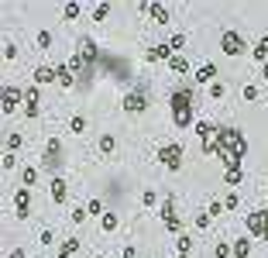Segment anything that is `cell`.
I'll use <instances>...</instances> for the list:
<instances>
[{
  "label": "cell",
  "mask_w": 268,
  "mask_h": 258,
  "mask_svg": "<svg viewBox=\"0 0 268 258\" xmlns=\"http://www.w3.org/2000/svg\"><path fill=\"white\" fill-rule=\"evenodd\" d=\"M258 93H261L258 83H248V86H244V100H258Z\"/></svg>",
  "instance_id": "39"
},
{
  "label": "cell",
  "mask_w": 268,
  "mask_h": 258,
  "mask_svg": "<svg viewBox=\"0 0 268 258\" xmlns=\"http://www.w3.org/2000/svg\"><path fill=\"white\" fill-rule=\"evenodd\" d=\"M69 131H72V134H83V131H86V117H83V114H76V117L69 121Z\"/></svg>",
  "instance_id": "25"
},
{
  "label": "cell",
  "mask_w": 268,
  "mask_h": 258,
  "mask_svg": "<svg viewBox=\"0 0 268 258\" xmlns=\"http://www.w3.org/2000/svg\"><path fill=\"white\" fill-rule=\"evenodd\" d=\"M175 52H172V45H155V48H148L144 52V59L148 62H158V59H172Z\"/></svg>",
  "instance_id": "14"
},
{
  "label": "cell",
  "mask_w": 268,
  "mask_h": 258,
  "mask_svg": "<svg viewBox=\"0 0 268 258\" xmlns=\"http://www.w3.org/2000/svg\"><path fill=\"white\" fill-rule=\"evenodd\" d=\"M42 114V93H38V86H28L24 90V117H38Z\"/></svg>",
  "instance_id": "7"
},
{
  "label": "cell",
  "mask_w": 268,
  "mask_h": 258,
  "mask_svg": "<svg viewBox=\"0 0 268 258\" xmlns=\"http://www.w3.org/2000/svg\"><path fill=\"white\" fill-rule=\"evenodd\" d=\"M244 224H248V231H251L254 238H265V241H268V213H265V210L248 213V217H244Z\"/></svg>",
  "instance_id": "6"
},
{
  "label": "cell",
  "mask_w": 268,
  "mask_h": 258,
  "mask_svg": "<svg viewBox=\"0 0 268 258\" xmlns=\"http://www.w3.org/2000/svg\"><path fill=\"white\" fill-rule=\"evenodd\" d=\"M113 148H117V141H113V134H103V138H100V155H110Z\"/></svg>",
  "instance_id": "24"
},
{
  "label": "cell",
  "mask_w": 268,
  "mask_h": 258,
  "mask_svg": "<svg viewBox=\"0 0 268 258\" xmlns=\"http://www.w3.org/2000/svg\"><path fill=\"white\" fill-rule=\"evenodd\" d=\"M179 258H189V255H179Z\"/></svg>",
  "instance_id": "49"
},
{
  "label": "cell",
  "mask_w": 268,
  "mask_h": 258,
  "mask_svg": "<svg viewBox=\"0 0 268 258\" xmlns=\"http://www.w3.org/2000/svg\"><path fill=\"white\" fill-rule=\"evenodd\" d=\"M193 224H196L200 231H206V227H210V213H206V210H203V213H196V217H193Z\"/></svg>",
  "instance_id": "33"
},
{
  "label": "cell",
  "mask_w": 268,
  "mask_h": 258,
  "mask_svg": "<svg viewBox=\"0 0 268 258\" xmlns=\"http://www.w3.org/2000/svg\"><path fill=\"white\" fill-rule=\"evenodd\" d=\"M251 55H254V59H258L261 65L268 62V34H261V38H258V45L251 48Z\"/></svg>",
  "instance_id": "18"
},
{
  "label": "cell",
  "mask_w": 268,
  "mask_h": 258,
  "mask_svg": "<svg viewBox=\"0 0 268 258\" xmlns=\"http://www.w3.org/2000/svg\"><path fill=\"white\" fill-rule=\"evenodd\" d=\"M7 258H24V251H21V248H14V251H11Z\"/></svg>",
  "instance_id": "47"
},
{
  "label": "cell",
  "mask_w": 268,
  "mask_h": 258,
  "mask_svg": "<svg viewBox=\"0 0 268 258\" xmlns=\"http://www.w3.org/2000/svg\"><path fill=\"white\" fill-rule=\"evenodd\" d=\"M220 52H223V55H231V59H237L241 52H248L244 34H241L237 28H227V31L220 34Z\"/></svg>",
  "instance_id": "3"
},
{
  "label": "cell",
  "mask_w": 268,
  "mask_h": 258,
  "mask_svg": "<svg viewBox=\"0 0 268 258\" xmlns=\"http://www.w3.org/2000/svg\"><path fill=\"white\" fill-rule=\"evenodd\" d=\"M21 90L17 86H4V97H0V110H4V114H14L17 110V103H21Z\"/></svg>",
  "instance_id": "9"
},
{
  "label": "cell",
  "mask_w": 268,
  "mask_h": 258,
  "mask_svg": "<svg viewBox=\"0 0 268 258\" xmlns=\"http://www.w3.org/2000/svg\"><path fill=\"white\" fill-rule=\"evenodd\" d=\"M169 45H172V52L179 55V52L186 48V34H182V31H179V34H172V42H169Z\"/></svg>",
  "instance_id": "30"
},
{
  "label": "cell",
  "mask_w": 268,
  "mask_h": 258,
  "mask_svg": "<svg viewBox=\"0 0 268 258\" xmlns=\"http://www.w3.org/2000/svg\"><path fill=\"white\" fill-rule=\"evenodd\" d=\"M200 148H203V155L223 159L227 172H241V162L248 155V141H244V134L237 128H217V134L210 141H203Z\"/></svg>",
  "instance_id": "1"
},
{
  "label": "cell",
  "mask_w": 268,
  "mask_h": 258,
  "mask_svg": "<svg viewBox=\"0 0 268 258\" xmlns=\"http://www.w3.org/2000/svg\"><path fill=\"white\" fill-rule=\"evenodd\" d=\"M223 210H227V207H223V200H210V207H206V213H210V217H220Z\"/></svg>",
  "instance_id": "32"
},
{
  "label": "cell",
  "mask_w": 268,
  "mask_h": 258,
  "mask_svg": "<svg viewBox=\"0 0 268 258\" xmlns=\"http://www.w3.org/2000/svg\"><path fill=\"white\" fill-rule=\"evenodd\" d=\"M4 59H17V45H14V42L4 45Z\"/></svg>",
  "instance_id": "42"
},
{
  "label": "cell",
  "mask_w": 268,
  "mask_h": 258,
  "mask_svg": "<svg viewBox=\"0 0 268 258\" xmlns=\"http://www.w3.org/2000/svg\"><path fill=\"white\" fill-rule=\"evenodd\" d=\"M223 207H227V210H237V207H241V196H237V193H227Z\"/></svg>",
  "instance_id": "37"
},
{
  "label": "cell",
  "mask_w": 268,
  "mask_h": 258,
  "mask_svg": "<svg viewBox=\"0 0 268 258\" xmlns=\"http://www.w3.org/2000/svg\"><path fill=\"white\" fill-rule=\"evenodd\" d=\"M141 203H144V207H158V193H155V190H144V193H141Z\"/></svg>",
  "instance_id": "29"
},
{
  "label": "cell",
  "mask_w": 268,
  "mask_h": 258,
  "mask_svg": "<svg viewBox=\"0 0 268 258\" xmlns=\"http://www.w3.org/2000/svg\"><path fill=\"white\" fill-rule=\"evenodd\" d=\"M48 83H59V69L38 65V69H34V86H48Z\"/></svg>",
  "instance_id": "11"
},
{
  "label": "cell",
  "mask_w": 268,
  "mask_h": 258,
  "mask_svg": "<svg viewBox=\"0 0 268 258\" xmlns=\"http://www.w3.org/2000/svg\"><path fill=\"white\" fill-rule=\"evenodd\" d=\"M175 248H179V255H189V248H193V238H189V234H179V238H175Z\"/></svg>",
  "instance_id": "26"
},
{
  "label": "cell",
  "mask_w": 268,
  "mask_h": 258,
  "mask_svg": "<svg viewBox=\"0 0 268 258\" xmlns=\"http://www.w3.org/2000/svg\"><path fill=\"white\" fill-rule=\"evenodd\" d=\"M217 128H220V124H213V121H196V134H200V141H210V138L217 134Z\"/></svg>",
  "instance_id": "16"
},
{
  "label": "cell",
  "mask_w": 268,
  "mask_h": 258,
  "mask_svg": "<svg viewBox=\"0 0 268 258\" xmlns=\"http://www.w3.org/2000/svg\"><path fill=\"white\" fill-rule=\"evenodd\" d=\"M124 258H141V255H138V248H134V244H127V248H124Z\"/></svg>",
  "instance_id": "46"
},
{
  "label": "cell",
  "mask_w": 268,
  "mask_h": 258,
  "mask_svg": "<svg viewBox=\"0 0 268 258\" xmlns=\"http://www.w3.org/2000/svg\"><path fill=\"white\" fill-rule=\"evenodd\" d=\"M261 76H265V80H268V62H265V65H261Z\"/></svg>",
  "instance_id": "48"
},
{
  "label": "cell",
  "mask_w": 268,
  "mask_h": 258,
  "mask_svg": "<svg viewBox=\"0 0 268 258\" xmlns=\"http://www.w3.org/2000/svg\"><path fill=\"white\" fill-rule=\"evenodd\" d=\"M21 148V134H7V152H17Z\"/></svg>",
  "instance_id": "40"
},
{
  "label": "cell",
  "mask_w": 268,
  "mask_h": 258,
  "mask_svg": "<svg viewBox=\"0 0 268 258\" xmlns=\"http://www.w3.org/2000/svg\"><path fill=\"white\" fill-rule=\"evenodd\" d=\"M265 193H268V190H265Z\"/></svg>",
  "instance_id": "50"
},
{
  "label": "cell",
  "mask_w": 268,
  "mask_h": 258,
  "mask_svg": "<svg viewBox=\"0 0 268 258\" xmlns=\"http://www.w3.org/2000/svg\"><path fill=\"white\" fill-rule=\"evenodd\" d=\"M158 162H162L169 172H179V169H182V145H179V141L162 145V148H158Z\"/></svg>",
  "instance_id": "5"
},
{
  "label": "cell",
  "mask_w": 268,
  "mask_h": 258,
  "mask_svg": "<svg viewBox=\"0 0 268 258\" xmlns=\"http://www.w3.org/2000/svg\"><path fill=\"white\" fill-rule=\"evenodd\" d=\"M34 182H38V169H34V165H24V169H21V186L31 190Z\"/></svg>",
  "instance_id": "19"
},
{
  "label": "cell",
  "mask_w": 268,
  "mask_h": 258,
  "mask_svg": "<svg viewBox=\"0 0 268 258\" xmlns=\"http://www.w3.org/2000/svg\"><path fill=\"white\" fill-rule=\"evenodd\" d=\"M86 213H90V217H100V213H103V203H100V200H90V203H86Z\"/></svg>",
  "instance_id": "36"
},
{
  "label": "cell",
  "mask_w": 268,
  "mask_h": 258,
  "mask_svg": "<svg viewBox=\"0 0 268 258\" xmlns=\"http://www.w3.org/2000/svg\"><path fill=\"white\" fill-rule=\"evenodd\" d=\"M52 241H55V231H52V227H45V231H42V244H45V248H48V244H52Z\"/></svg>",
  "instance_id": "44"
},
{
  "label": "cell",
  "mask_w": 268,
  "mask_h": 258,
  "mask_svg": "<svg viewBox=\"0 0 268 258\" xmlns=\"http://www.w3.org/2000/svg\"><path fill=\"white\" fill-rule=\"evenodd\" d=\"M14 207H17V217H21V220H24V217H31V190H24V186H21V190L14 193Z\"/></svg>",
  "instance_id": "10"
},
{
  "label": "cell",
  "mask_w": 268,
  "mask_h": 258,
  "mask_svg": "<svg viewBox=\"0 0 268 258\" xmlns=\"http://www.w3.org/2000/svg\"><path fill=\"white\" fill-rule=\"evenodd\" d=\"M213 80H217V65H213V62H206V65L196 69V83H210V86H213Z\"/></svg>",
  "instance_id": "15"
},
{
  "label": "cell",
  "mask_w": 268,
  "mask_h": 258,
  "mask_svg": "<svg viewBox=\"0 0 268 258\" xmlns=\"http://www.w3.org/2000/svg\"><path fill=\"white\" fill-rule=\"evenodd\" d=\"M76 251H79V238H65L62 241V248H59V255L55 258H72Z\"/></svg>",
  "instance_id": "17"
},
{
  "label": "cell",
  "mask_w": 268,
  "mask_h": 258,
  "mask_svg": "<svg viewBox=\"0 0 268 258\" xmlns=\"http://www.w3.org/2000/svg\"><path fill=\"white\" fill-rule=\"evenodd\" d=\"M62 14H65V21H76V17L83 14V7H79V4H65V7H62Z\"/></svg>",
  "instance_id": "27"
},
{
  "label": "cell",
  "mask_w": 268,
  "mask_h": 258,
  "mask_svg": "<svg viewBox=\"0 0 268 258\" xmlns=\"http://www.w3.org/2000/svg\"><path fill=\"white\" fill-rule=\"evenodd\" d=\"M86 217H90V213H86V210H83V207H76V210H72V217H69V220H76V224H83V220H86Z\"/></svg>",
  "instance_id": "41"
},
{
  "label": "cell",
  "mask_w": 268,
  "mask_h": 258,
  "mask_svg": "<svg viewBox=\"0 0 268 258\" xmlns=\"http://www.w3.org/2000/svg\"><path fill=\"white\" fill-rule=\"evenodd\" d=\"M107 14H110V4H96L93 7V21H103Z\"/></svg>",
  "instance_id": "35"
},
{
  "label": "cell",
  "mask_w": 268,
  "mask_h": 258,
  "mask_svg": "<svg viewBox=\"0 0 268 258\" xmlns=\"http://www.w3.org/2000/svg\"><path fill=\"white\" fill-rule=\"evenodd\" d=\"M213 255H217V258H231V255H234V248H231V244H217V248H213Z\"/></svg>",
  "instance_id": "38"
},
{
  "label": "cell",
  "mask_w": 268,
  "mask_h": 258,
  "mask_svg": "<svg viewBox=\"0 0 268 258\" xmlns=\"http://www.w3.org/2000/svg\"><path fill=\"white\" fill-rule=\"evenodd\" d=\"M0 165H4V169H14V165H17V159H14V152H7V155H4V162H0Z\"/></svg>",
  "instance_id": "45"
},
{
  "label": "cell",
  "mask_w": 268,
  "mask_h": 258,
  "mask_svg": "<svg viewBox=\"0 0 268 258\" xmlns=\"http://www.w3.org/2000/svg\"><path fill=\"white\" fill-rule=\"evenodd\" d=\"M223 93H227V90H223V83H213V86H210V97H213V100H220Z\"/></svg>",
  "instance_id": "43"
},
{
  "label": "cell",
  "mask_w": 268,
  "mask_h": 258,
  "mask_svg": "<svg viewBox=\"0 0 268 258\" xmlns=\"http://www.w3.org/2000/svg\"><path fill=\"white\" fill-rule=\"evenodd\" d=\"M169 69L172 72H186V55H172L169 59Z\"/></svg>",
  "instance_id": "28"
},
{
  "label": "cell",
  "mask_w": 268,
  "mask_h": 258,
  "mask_svg": "<svg viewBox=\"0 0 268 258\" xmlns=\"http://www.w3.org/2000/svg\"><path fill=\"white\" fill-rule=\"evenodd\" d=\"M34 42H38V48H52V34H48V31H38Z\"/></svg>",
  "instance_id": "34"
},
{
  "label": "cell",
  "mask_w": 268,
  "mask_h": 258,
  "mask_svg": "<svg viewBox=\"0 0 268 258\" xmlns=\"http://www.w3.org/2000/svg\"><path fill=\"white\" fill-rule=\"evenodd\" d=\"M162 224L179 238V234H186V224H182V217L175 213V196H165L162 200Z\"/></svg>",
  "instance_id": "4"
},
{
  "label": "cell",
  "mask_w": 268,
  "mask_h": 258,
  "mask_svg": "<svg viewBox=\"0 0 268 258\" xmlns=\"http://www.w3.org/2000/svg\"><path fill=\"white\" fill-rule=\"evenodd\" d=\"M231 248H234V258H248V255H251V241H248V238H237Z\"/></svg>",
  "instance_id": "21"
},
{
  "label": "cell",
  "mask_w": 268,
  "mask_h": 258,
  "mask_svg": "<svg viewBox=\"0 0 268 258\" xmlns=\"http://www.w3.org/2000/svg\"><path fill=\"white\" fill-rule=\"evenodd\" d=\"M48 165H59V141H55V138L48 141V148H45V169H48Z\"/></svg>",
  "instance_id": "20"
},
{
  "label": "cell",
  "mask_w": 268,
  "mask_h": 258,
  "mask_svg": "<svg viewBox=\"0 0 268 258\" xmlns=\"http://www.w3.org/2000/svg\"><path fill=\"white\" fill-rule=\"evenodd\" d=\"M141 11H148V14L155 17L158 24H165V21H169V7H165V4H141Z\"/></svg>",
  "instance_id": "13"
},
{
  "label": "cell",
  "mask_w": 268,
  "mask_h": 258,
  "mask_svg": "<svg viewBox=\"0 0 268 258\" xmlns=\"http://www.w3.org/2000/svg\"><path fill=\"white\" fill-rule=\"evenodd\" d=\"M48 186H52V200H55V203H65V200H69V186H65V179L52 176Z\"/></svg>",
  "instance_id": "12"
},
{
  "label": "cell",
  "mask_w": 268,
  "mask_h": 258,
  "mask_svg": "<svg viewBox=\"0 0 268 258\" xmlns=\"http://www.w3.org/2000/svg\"><path fill=\"white\" fill-rule=\"evenodd\" d=\"M169 103H172V124H175L179 131H186V128H196V107H193V93L179 86V90H172Z\"/></svg>",
  "instance_id": "2"
},
{
  "label": "cell",
  "mask_w": 268,
  "mask_h": 258,
  "mask_svg": "<svg viewBox=\"0 0 268 258\" xmlns=\"http://www.w3.org/2000/svg\"><path fill=\"white\" fill-rule=\"evenodd\" d=\"M100 220H103V231H107V234H110V231H117V227H121V220H117V213H103Z\"/></svg>",
  "instance_id": "23"
},
{
  "label": "cell",
  "mask_w": 268,
  "mask_h": 258,
  "mask_svg": "<svg viewBox=\"0 0 268 258\" xmlns=\"http://www.w3.org/2000/svg\"><path fill=\"white\" fill-rule=\"evenodd\" d=\"M148 107V97H144V90L138 86V90H131L127 97H124V110L127 114H141V110Z\"/></svg>",
  "instance_id": "8"
},
{
  "label": "cell",
  "mask_w": 268,
  "mask_h": 258,
  "mask_svg": "<svg viewBox=\"0 0 268 258\" xmlns=\"http://www.w3.org/2000/svg\"><path fill=\"white\" fill-rule=\"evenodd\" d=\"M241 179H244V172H223V182H227V186H241Z\"/></svg>",
  "instance_id": "31"
},
{
  "label": "cell",
  "mask_w": 268,
  "mask_h": 258,
  "mask_svg": "<svg viewBox=\"0 0 268 258\" xmlns=\"http://www.w3.org/2000/svg\"><path fill=\"white\" fill-rule=\"evenodd\" d=\"M76 83V72L69 65H59V86H72Z\"/></svg>",
  "instance_id": "22"
}]
</instances>
